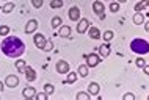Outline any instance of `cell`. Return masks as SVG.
<instances>
[{
	"instance_id": "39",
	"label": "cell",
	"mask_w": 149,
	"mask_h": 100,
	"mask_svg": "<svg viewBox=\"0 0 149 100\" xmlns=\"http://www.w3.org/2000/svg\"><path fill=\"white\" fill-rule=\"evenodd\" d=\"M148 100H149V95H148Z\"/></svg>"
},
{
	"instance_id": "12",
	"label": "cell",
	"mask_w": 149,
	"mask_h": 100,
	"mask_svg": "<svg viewBox=\"0 0 149 100\" xmlns=\"http://www.w3.org/2000/svg\"><path fill=\"white\" fill-rule=\"evenodd\" d=\"M69 19L71 21H79L80 19V10H79V6H72L71 10H69Z\"/></svg>"
},
{
	"instance_id": "38",
	"label": "cell",
	"mask_w": 149,
	"mask_h": 100,
	"mask_svg": "<svg viewBox=\"0 0 149 100\" xmlns=\"http://www.w3.org/2000/svg\"><path fill=\"white\" fill-rule=\"evenodd\" d=\"M2 89H3V83L0 81V91H2Z\"/></svg>"
},
{
	"instance_id": "16",
	"label": "cell",
	"mask_w": 149,
	"mask_h": 100,
	"mask_svg": "<svg viewBox=\"0 0 149 100\" xmlns=\"http://www.w3.org/2000/svg\"><path fill=\"white\" fill-rule=\"evenodd\" d=\"M61 38H69L71 36V28L68 25H61V28H60V33H58Z\"/></svg>"
},
{
	"instance_id": "24",
	"label": "cell",
	"mask_w": 149,
	"mask_h": 100,
	"mask_svg": "<svg viewBox=\"0 0 149 100\" xmlns=\"http://www.w3.org/2000/svg\"><path fill=\"white\" fill-rule=\"evenodd\" d=\"M63 6V0H50V8L57 10V8H61Z\"/></svg>"
},
{
	"instance_id": "30",
	"label": "cell",
	"mask_w": 149,
	"mask_h": 100,
	"mask_svg": "<svg viewBox=\"0 0 149 100\" xmlns=\"http://www.w3.org/2000/svg\"><path fill=\"white\" fill-rule=\"evenodd\" d=\"M52 49H54V42L52 41H46V46H44V52H50Z\"/></svg>"
},
{
	"instance_id": "33",
	"label": "cell",
	"mask_w": 149,
	"mask_h": 100,
	"mask_svg": "<svg viewBox=\"0 0 149 100\" xmlns=\"http://www.w3.org/2000/svg\"><path fill=\"white\" fill-rule=\"evenodd\" d=\"M123 99L124 100H135V94H132V92H126L123 95Z\"/></svg>"
},
{
	"instance_id": "21",
	"label": "cell",
	"mask_w": 149,
	"mask_h": 100,
	"mask_svg": "<svg viewBox=\"0 0 149 100\" xmlns=\"http://www.w3.org/2000/svg\"><path fill=\"white\" fill-rule=\"evenodd\" d=\"M13 10H14V3L8 2V3H5V5H3V8H2V13H11Z\"/></svg>"
},
{
	"instance_id": "18",
	"label": "cell",
	"mask_w": 149,
	"mask_h": 100,
	"mask_svg": "<svg viewBox=\"0 0 149 100\" xmlns=\"http://www.w3.org/2000/svg\"><path fill=\"white\" fill-rule=\"evenodd\" d=\"M77 72H68V78L64 80V83H66V85H71V83H74L75 80H77Z\"/></svg>"
},
{
	"instance_id": "20",
	"label": "cell",
	"mask_w": 149,
	"mask_h": 100,
	"mask_svg": "<svg viewBox=\"0 0 149 100\" xmlns=\"http://www.w3.org/2000/svg\"><path fill=\"white\" fill-rule=\"evenodd\" d=\"M25 67H27V63L24 61V59H17V61H16V69H17L19 72H22V74H24Z\"/></svg>"
},
{
	"instance_id": "13",
	"label": "cell",
	"mask_w": 149,
	"mask_h": 100,
	"mask_svg": "<svg viewBox=\"0 0 149 100\" xmlns=\"http://www.w3.org/2000/svg\"><path fill=\"white\" fill-rule=\"evenodd\" d=\"M99 91H100V88H99L97 83H94V81L90 83V86H88V94L90 95H97Z\"/></svg>"
},
{
	"instance_id": "31",
	"label": "cell",
	"mask_w": 149,
	"mask_h": 100,
	"mask_svg": "<svg viewBox=\"0 0 149 100\" xmlns=\"http://www.w3.org/2000/svg\"><path fill=\"white\" fill-rule=\"evenodd\" d=\"M47 97H49V95H47L46 92H38V94L35 95L36 100H47Z\"/></svg>"
},
{
	"instance_id": "36",
	"label": "cell",
	"mask_w": 149,
	"mask_h": 100,
	"mask_svg": "<svg viewBox=\"0 0 149 100\" xmlns=\"http://www.w3.org/2000/svg\"><path fill=\"white\" fill-rule=\"evenodd\" d=\"M144 30H146V31H148V33H149V21L146 22V25H144Z\"/></svg>"
},
{
	"instance_id": "29",
	"label": "cell",
	"mask_w": 149,
	"mask_h": 100,
	"mask_svg": "<svg viewBox=\"0 0 149 100\" xmlns=\"http://www.w3.org/2000/svg\"><path fill=\"white\" fill-rule=\"evenodd\" d=\"M91 95L88 94V92H79L77 94V100H90Z\"/></svg>"
},
{
	"instance_id": "26",
	"label": "cell",
	"mask_w": 149,
	"mask_h": 100,
	"mask_svg": "<svg viewBox=\"0 0 149 100\" xmlns=\"http://www.w3.org/2000/svg\"><path fill=\"white\" fill-rule=\"evenodd\" d=\"M10 33V27L8 25H0V36H8Z\"/></svg>"
},
{
	"instance_id": "28",
	"label": "cell",
	"mask_w": 149,
	"mask_h": 100,
	"mask_svg": "<svg viewBox=\"0 0 149 100\" xmlns=\"http://www.w3.org/2000/svg\"><path fill=\"white\" fill-rule=\"evenodd\" d=\"M111 39H113V31H105V33H104V41H107V42H110Z\"/></svg>"
},
{
	"instance_id": "4",
	"label": "cell",
	"mask_w": 149,
	"mask_h": 100,
	"mask_svg": "<svg viewBox=\"0 0 149 100\" xmlns=\"http://www.w3.org/2000/svg\"><path fill=\"white\" fill-rule=\"evenodd\" d=\"M100 63V57L99 55H96V53H90L86 57V66L88 67H96Z\"/></svg>"
},
{
	"instance_id": "9",
	"label": "cell",
	"mask_w": 149,
	"mask_h": 100,
	"mask_svg": "<svg viewBox=\"0 0 149 100\" xmlns=\"http://www.w3.org/2000/svg\"><path fill=\"white\" fill-rule=\"evenodd\" d=\"M36 28H38V21L31 19V21H29V22H27V25H25V33L30 34V33H33Z\"/></svg>"
},
{
	"instance_id": "2",
	"label": "cell",
	"mask_w": 149,
	"mask_h": 100,
	"mask_svg": "<svg viewBox=\"0 0 149 100\" xmlns=\"http://www.w3.org/2000/svg\"><path fill=\"white\" fill-rule=\"evenodd\" d=\"M130 50L138 55H146V53H149V42L141 38H135L130 42Z\"/></svg>"
},
{
	"instance_id": "1",
	"label": "cell",
	"mask_w": 149,
	"mask_h": 100,
	"mask_svg": "<svg viewBox=\"0 0 149 100\" xmlns=\"http://www.w3.org/2000/svg\"><path fill=\"white\" fill-rule=\"evenodd\" d=\"M2 52L10 58H19L25 52V44L17 36H6L2 41Z\"/></svg>"
},
{
	"instance_id": "37",
	"label": "cell",
	"mask_w": 149,
	"mask_h": 100,
	"mask_svg": "<svg viewBox=\"0 0 149 100\" xmlns=\"http://www.w3.org/2000/svg\"><path fill=\"white\" fill-rule=\"evenodd\" d=\"M116 2H118V3H126L127 0H116Z\"/></svg>"
},
{
	"instance_id": "10",
	"label": "cell",
	"mask_w": 149,
	"mask_h": 100,
	"mask_svg": "<svg viewBox=\"0 0 149 100\" xmlns=\"http://www.w3.org/2000/svg\"><path fill=\"white\" fill-rule=\"evenodd\" d=\"M22 95H24L25 99H35V95H36V89H35V88H31V86H27V88H24Z\"/></svg>"
},
{
	"instance_id": "23",
	"label": "cell",
	"mask_w": 149,
	"mask_h": 100,
	"mask_svg": "<svg viewBox=\"0 0 149 100\" xmlns=\"http://www.w3.org/2000/svg\"><path fill=\"white\" fill-rule=\"evenodd\" d=\"M54 91H55V86H54V85H50V83H47V85H44V92H46L47 95L54 94Z\"/></svg>"
},
{
	"instance_id": "6",
	"label": "cell",
	"mask_w": 149,
	"mask_h": 100,
	"mask_svg": "<svg viewBox=\"0 0 149 100\" xmlns=\"http://www.w3.org/2000/svg\"><path fill=\"white\" fill-rule=\"evenodd\" d=\"M57 72L58 74H68L69 72V63H66L64 59L57 61Z\"/></svg>"
},
{
	"instance_id": "8",
	"label": "cell",
	"mask_w": 149,
	"mask_h": 100,
	"mask_svg": "<svg viewBox=\"0 0 149 100\" xmlns=\"http://www.w3.org/2000/svg\"><path fill=\"white\" fill-rule=\"evenodd\" d=\"M5 85L8 88H16L19 85V78H17V75H8L6 80H5Z\"/></svg>"
},
{
	"instance_id": "14",
	"label": "cell",
	"mask_w": 149,
	"mask_h": 100,
	"mask_svg": "<svg viewBox=\"0 0 149 100\" xmlns=\"http://www.w3.org/2000/svg\"><path fill=\"white\" fill-rule=\"evenodd\" d=\"M134 23L135 25H141V23H144V14L141 13V11L134 14Z\"/></svg>"
},
{
	"instance_id": "34",
	"label": "cell",
	"mask_w": 149,
	"mask_h": 100,
	"mask_svg": "<svg viewBox=\"0 0 149 100\" xmlns=\"http://www.w3.org/2000/svg\"><path fill=\"white\" fill-rule=\"evenodd\" d=\"M135 63H136V66H138V67H143L144 64H146V61H144L143 58H136V61H135Z\"/></svg>"
},
{
	"instance_id": "40",
	"label": "cell",
	"mask_w": 149,
	"mask_h": 100,
	"mask_svg": "<svg viewBox=\"0 0 149 100\" xmlns=\"http://www.w3.org/2000/svg\"><path fill=\"white\" fill-rule=\"evenodd\" d=\"M0 11H2V8H0Z\"/></svg>"
},
{
	"instance_id": "15",
	"label": "cell",
	"mask_w": 149,
	"mask_h": 100,
	"mask_svg": "<svg viewBox=\"0 0 149 100\" xmlns=\"http://www.w3.org/2000/svg\"><path fill=\"white\" fill-rule=\"evenodd\" d=\"M148 6H149V0H141V2H138L135 5V13H140V11H143Z\"/></svg>"
},
{
	"instance_id": "17",
	"label": "cell",
	"mask_w": 149,
	"mask_h": 100,
	"mask_svg": "<svg viewBox=\"0 0 149 100\" xmlns=\"http://www.w3.org/2000/svg\"><path fill=\"white\" fill-rule=\"evenodd\" d=\"M90 38L91 39H99L100 38V31L97 27H90Z\"/></svg>"
},
{
	"instance_id": "19",
	"label": "cell",
	"mask_w": 149,
	"mask_h": 100,
	"mask_svg": "<svg viewBox=\"0 0 149 100\" xmlns=\"http://www.w3.org/2000/svg\"><path fill=\"white\" fill-rule=\"evenodd\" d=\"M110 55V47L108 46H100L99 47V57H102V58H105Z\"/></svg>"
},
{
	"instance_id": "3",
	"label": "cell",
	"mask_w": 149,
	"mask_h": 100,
	"mask_svg": "<svg viewBox=\"0 0 149 100\" xmlns=\"http://www.w3.org/2000/svg\"><path fill=\"white\" fill-rule=\"evenodd\" d=\"M93 10H94V13L99 16L100 19H105V6H104L102 2H99V0H96L94 3H93Z\"/></svg>"
},
{
	"instance_id": "32",
	"label": "cell",
	"mask_w": 149,
	"mask_h": 100,
	"mask_svg": "<svg viewBox=\"0 0 149 100\" xmlns=\"http://www.w3.org/2000/svg\"><path fill=\"white\" fill-rule=\"evenodd\" d=\"M44 3V0H31V5H33L35 8H41Z\"/></svg>"
},
{
	"instance_id": "22",
	"label": "cell",
	"mask_w": 149,
	"mask_h": 100,
	"mask_svg": "<svg viewBox=\"0 0 149 100\" xmlns=\"http://www.w3.org/2000/svg\"><path fill=\"white\" fill-rule=\"evenodd\" d=\"M79 75H80V77H86V75H88V66L86 64L79 66Z\"/></svg>"
},
{
	"instance_id": "27",
	"label": "cell",
	"mask_w": 149,
	"mask_h": 100,
	"mask_svg": "<svg viewBox=\"0 0 149 100\" xmlns=\"http://www.w3.org/2000/svg\"><path fill=\"white\" fill-rule=\"evenodd\" d=\"M110 11L111 13H118L119 11V3L118 2H111L110 3Z\"/></svg>"
},
{
	"instance_id": "11",
	"label": "cell",
	"mask_w": 149,
	"mask_h": 100,
	"mask_svg": "<svg viewBox=\"0 0 149 100\" xmlns=\"http://www.w3.org/2000/svg\"><path fill=\"white\" fill-rule=\"evenodd\" d=\"M24 74H25V78H27V81H35L36 80V72L31 69L30 66H27L25 67V70H24Z\"/></svg>"
},
{
	"instance_id": "25",
	"label": "cell",
	"mask_w": 149,
	"mask_h": 100,
	"mask_svg": "<svg viewBox=\"0 0 149 100\" xmlns=\"http://www.w3.org/2000/svg\"><path fill=\"white\" fill-rule=\"evenodd\" d=\"M61 25V17H54L52 19V28H58V27Z\"/></svg>"
},
{
	"instance_id": "5",
	"label": "cell",
	"mask_w": 149,
	"mask_h": 100,
	"mask_svg": "<svg viewBox=\"0 0 149 100\" xmlns=\"http://www.w3.org/2000/svg\"><path fill=\"white\" fill-rule=\"evenodd\" d=\"M46 36L41 34V33H38V34H35V38H33V42H35V46L38 47V49H44V46H46Z\"/></svg>"
},
{
	"instance_id": "35",
	"label": "cell",
	"mask_w": 149,
	"mask_h": 100,
	"mask_svg": "<svg viewBox=\"0 0 149 100\" xmlns=\"http://www.w3.org/2000/svg\"><path fill=\"white\" fill-rule=\"evenodd\" d=\"M141 69L144 70V74H146V75H149V64H144V66L141 67Z\"/></svg>"
},
{
	"instance_id": "7",
	"label": "cell",
	"mask_w": 149,
	"mask_h": 100,
	"mask_svg": "<svg viewBox=\"0 0 149 100\" xmlns=\"http://www.w3.org/2000/svg\"><path fill=\"white\" fill-rule=\"evenodd\" d=\"M88 27H90V21H88V19H80L79 25H77V33L79 34H83L88 30Z\"/></svg>"
}]
</instances>
